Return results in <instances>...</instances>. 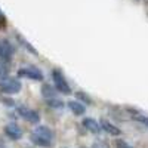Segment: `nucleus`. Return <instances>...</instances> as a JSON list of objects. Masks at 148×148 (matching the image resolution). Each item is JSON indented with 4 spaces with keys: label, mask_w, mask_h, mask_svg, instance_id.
I'll return each mask as SVG.
<instances>
[{
    "label": "nucleus",
    "mask_w": 148,
    "mask_h": 148,
    "mask_svg": "<svg viewBox=\"0 0 148 148\" xmlns=\"http://www.w3.org/2000/svg\"><path fill=\"white\" fill-rule=\"evenodd\" d=\"M52 79H53V83H55V89L59 90L61 93H65V95H70L71 93V88L68 82L65 80L64 74L61 73L59 70H53L52 71Z\"/></svg>",
    "instance_id": "obj_3"
},
{
    "label": "nucleus",
    "mask_w": 148,
    "mask_h": 148,
    "mask_svg": "<svg viewBox=\"0 0 148 148\" xmlns=\"http://www.w3.org/2000/svg\"><path fill=\"white\" fill-rule=\"evenodd\" d=\"M68 108L73 111L76 116H83L84 114V111H86V105L77 102V101H70L68 102Z\"/></svg>",
    "instance_id": "obj_10"
},
{
    "label": "nucleus",
    "mask_w": 148,
    "mask_h": 148,
    "mask_svg": "<svg viewBox=\"0 0 148 148\" xmlns=\"http://www.w3.org/2000/svg\"><path fill=\"white\" fill-rule=\"evenodd\" d=\"M47 105L51 107V108H55V110H61V108H64V102L62 101H59L56 99V98H47Z\"/></svg>",
    "instance_id": "obj_12"
},
{
    "label": "nucleus",
    "mask_w": 148,
    "mask_h": 148,
    "mask_svg": "<svg viewBox=\"0 0 148 148\" xmlns=\"http://www.w3.org/2000/svg\"><path fill=\"white\" fill-rule=\"evenodd\" d=\"M116 145H117V148H133L132 145H129V144L125 142V141H117Z\"/></svg>",
    "instance_id": "obj_16"
},
{
    "label": "nucleus",
    "mask_w": 148,
    "mask_h": 148,
    "mask_svg": "<svg viewBox=\"0 0 148 148\" xmlns=\"http://www.w3.org/2000/svg\"><path fill=\"white\" fill-rule=\"evenodd\" d=\"M18 76L19 77H27V79H31V80H39V82L43 80L42 71L37 70V68H19Z\"/></svg>",
    "instance_id": "obj_5"
},
{
    "label": "nucleus",
    "mask_w": 148,
    "mask_h": 148,
    "mask_svg": "<svg viewBox=\"0 0 148 148\" xmlns=\"http://www.w3.org/2000/svg\"><path fill=\"white\" fill-rule=\"evenodd\" d=\"M5 133H6V136L10 138L12 141H18L22 138V129L15 125V123H9V125L5 127Z\"/></svg>",
    "instance_id": "obj_7"
},
{
    "label": "nucleus",
    "mask_w": 148,
    "mask_h": 148,
    "mask_svg": "<svg viewBox=\"0 0 148 148\" xmlns=\"http://www.w3.org/2000/svg\"><path fill=\"white\" fill-rule=\"evenodd\" d=\"M101 129H104L107 133L113 135V136H117V135L121 133V130H120L117 126H114L113 123H110L108 120H102V121H101Z\"/></svg>",
    "instance_id": "obj_9"
},
{
    "label": "nucleus",
    "mask_w": 148,
    "mask_h": 148,
    "mask_svg": "<svg viewBox=\"0 0 148 148\" xmlns=\"http://www.w3.org/2000/svg\"><path fill=\"white\" fill-rule=\"evenodd\" d=\"M12 55H14V46L10 45L9 40L0 37V58L5 61H9L12 58Z\"/></svg>",
    "instance_id": "obj_6"
},
{
    "label": "nucleus",
    "mask_w": 148,
    "mask_h": 148,
    "mask_svg": "<svg viewBox=\"0 0 148 148\" xmlns=\"http://www.w3.org/2000/svg\"><path fill=\"white\" fill-rule=\"evenodd\" d=\"M55 138V133L52 129H49L47 126H39L36 127L31 133V142L36 144L37 147H43V148H49L52 147V141Z\"/></svg>",
    "instance_id": "obj_1"
},
{
    "label": "nucleus",
    "mask_w": 148,
    "mask_h": 148,
    "mask_svg": "<svg viewBox=\"0 0 148 148\" xmlns=\"http://www.w3.org/2000/svg\"><path fill=\"white\" fill-rule=\"evenodd\" d=\"M92 148H110V145L104 141V139H96L92 145Z\"/></svg>",
    "instance_id": "obj_14"
},
{
    "label": "nucleus",
    "mask_w": 148,
    "mask_h": 148,
    "mask_svg": "<svg viewBox=\"0 0 148 148\" xmlns=\"http://www.w3.org/2000/svg\"><path fill=\"white\" fill-rule=\"evenodd\" d=\"M76 96L79 98V99L84 101L86 104H90V102H92V99H90V98H88V95H86V93H83V92H77V93H76Z\"/></svg>",
    "instance_id": "obj_15"
},
{
    "label": "nucleus",
    "mask_w": 148,
    "mask_h": 148,
    "mask_svg": "<svg viewBox=\"0 0 148 148\" xmlns=\"http://www.w3.org/2000/svg\"><path fill=\"white\" fill-rule=\"evenodd\" d=\"M16 110H18V114H19L21 117H24L27 121H30V123H39L40 114L37 113V111H34V110H31V108H28V107H24V105L18 107Z\"/></svg>",
    "instance_id": "obj_4"
},
{
    "label": "nucleus",
    "mask_w": 148,
    "mask_h": 148,
    "mask_svg": "<svg viewBox=\"0 0 148 148\" xmlns=\"http://www.w3.org/2000/svg\"><path fill=\"white\" fill-rule=\"evenodd\" d=\"M0 21H3V14L0 12Z\"/></svg>",
    "instance_id": "obj_17"
},
{
    "label": "nucleus",
    "mask_w": 148,
    "mask_h": 148,
    "mask_svg": "<svg viewBox=\"0 0 148 148\" xmlns=\"http://www.w3.org/2000/svg\"><path fill=\"white\" fill-rule=\"evenodd\" d=\"M22 88V84L19 80L14 79V77H3L0 80V90L3 93H8V95H14V93H18Z\"/></svg>",
    "instance_id": "obj_2"
},
{
    "label": "nucleus",
    "mask_w": 148,
    "mask_h": 148,
    "mask_svg": "<svg viewBox=\"0 0 148 148\" xmlns=\"http://www.w3.org/2000/svg\"><path fill=\"white\" fill-rule=\"evenodd\" d=\"M83 126L92 133H99L101 132V125L92 117H84L83 119Z\"/></svg>",
    "instance_id": "obj_8"
},
{
    "label": "nucleus",
    "mask_w": 148,
    "mask_h": 148,
    "mask_svg": "<svg viewBox=\"0 0 148 148\" xmlns=\"http://www.w3.org/2000/svg\"><path fill=\"white\" fill-rule=\"evenodd\" d=\"M42 95L46 98H55L56 96V89L52 88V86H49V84H43L42 86Z\"/></svg>",
    "instance_id": "obj_11"
},
{
    "label": "nucleus",
    "mask_w": 148,
    "mask_h": 148,
    "mask_svg": "<svg viewBox=\"0 0 148 148\" xmlns=\"http://www.w3.org/2000/svg\"><path fill=\"white\" fill-rule=\"evenodd\" d=\"M133 117H135V120H136V121L142 123V125H145V126L148 127V117H147V116H142V114H136V113H133Z\"/></svg>",
    "instance_id": "obj_13"
}]
</instances>
